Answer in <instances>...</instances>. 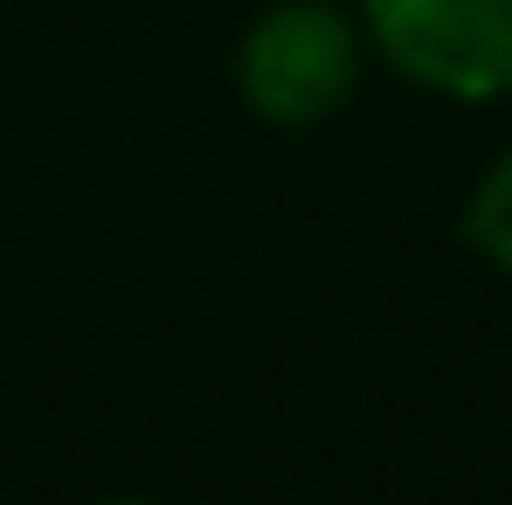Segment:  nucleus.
Wrapping results in <instances>:
<instances>
[{
    "instance_id": "obj_1",
    "label": "nucleus",
    "mask_w": 512,
    "mask_h": 505,
    "mask_svg": "<svg viewBox=\"0 0 512 505\" xmlns=\"http://www.w3.org/2000/svg\"><path fill=\"white\" fill-rule=\"evenodd\" d=\"M236 84L263 125H326L360 84V35L333 0H284L243 35Z\"/></svg>"
},
{
    "instance_id": "obj_3",
    "label": "nucleus",
    "mask_w": 512,
    "mask_h": 505,
    "mask_svg": "<svg viewBox=\"0 0 512 505\" xmlns=\"http://www.w3.org/2000/svg\"><path fill=\"white\" fill-rule=\"evenodd\" d=\"M464 243L485 256L492 270L512 277V153L478 180V194L464 201Z\"/></svg>"
},
{
    "instance_id": "obj_2",
    "label": "nucleus",
    "mask_w": 512,
    "mask_h": 505,
    "mask_svg": "<svg viewBox=\"0 0 512 505\" xmlns=\"http://www.w3.org/2000/svg\"><path fill=\"white\" fill-rule=\"evenodd\" d=\"M374 49L409 84L485 104L512 90V0H360Z\"/></svg>"
}]
</instances>
